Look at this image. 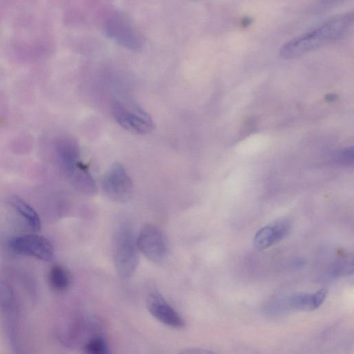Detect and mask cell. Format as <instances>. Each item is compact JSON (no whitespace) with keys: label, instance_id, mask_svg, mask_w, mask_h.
<instances>
[{"label":"cell","instance_id":"1","mask_svg":"<svg viewBox=\"0 0 354 354\" xmlns=\"http://www.w3.org/2000/svg\"><path fill=\"white\" fill-rule=\"evenodd\" d=\"M353 23V12L335 17L318 27L285 43L280 49L283 58L301 55L345 34Z\"/></svg>","mask_w":354,"mask_h":354},{"label":"cell","instance_id":"2","mask_svg":"<svg viewBox=\"0 0 354 354\" xmlns=\"http://www.w3.org/2000/svg\"><path fill=\"white\" fill-rule=\"evenodd\" d=\"M114 266L122 279L130 278L138 264V248L131 226L122 222L116 227L112 240Z\"/></svg>","mask_w":354,"mask_h":354},{"label":"cell","instance_id":"3","mask_svg":"<svg viewBox=\"0 0 354 354\" xmlns=\"http://www.w3.org/2000/svg\"><path fill=\"white\" fill-rule=\"evenodd\" d=\"M19 305L12 287L0 281V317L8 339L16 353L21 354L18 328L20 318Z\"/></svg>","mask_w":354,"mask_h":354},{"label":"cell","instance_id":"4","mask_svg":"<svg viewBox=\"0 0 354 354\" xmlns=\"http://www.w3.org/2000/svg\"><path fill=\"white\" fill-rule=\"evenodd\" d=\"M103 29L107 37L129 49H139L142 44L139 32L120 12L109 15L103 23Z\"/></svg>","mask_w":354,"mask_h":354},{"label":"cell","instance_id":"5","mask_svg":"<svg viewBox=\"0 0 354 354\" xmlns=\"http://www.w3.org/2000/svg\"><path fill=\"white\" fill-rule=\"evenodd\" d=\"M102 189L112 201L125 203L132 196L133 185L125 169L120 163H114L105 174L102 181Z\"/></svg>","mask_w":354,"mask_h":354},{"label":"cell","instance_id":"6","mask_svg":"<svg viewBox=\"0 0 354 354\" xmlns=\"http://www.w3.org/2000/svg\"><path fill=\"white\" fill-rule=\"evenodd\" d=\"M136 243L138 250L151 262H162L167 255L166 238L162 232L152 224L145 225L141 229Z\"/></svg>","mask_w":354,"mask_h":354},{"label":"cell","instance_id":"7","mask_svg":"<svg viewBox=\"0 0 354 354\" xmlns=\"http://www.w3.org/2000/svg\"><path fill=\"white\" fill-rule=\"evenodd\" d=\"M9 247L16 253L38 259L50 260L54 252L53 246L45 237L37 234H24L10 240Z\"/></svg>","mask_w":354,"mask_h":354},{"label":"cell","instance_id":"8","mask_svg":"<svg viewBox=\"0 0 354 354\" xmlns=\"http://www.w3.org/2000/svg\"><path fill=\"white\" fill-rule=\"evenodd\" d=\"M112 113L118 124L128 131L145 134L153 127L152 120L145 112L130 109L120 102L113 104Z\"/></svg>","mask_w":354,"mask_h":354},{"label":"cell","instance_id":"9","mask_svg":"<svg viewBox=\"0 0 354 354\" xmlns=\"http://www.w3.org/2000/svg\"><path fill=\"white\" fill-rule=\"evenodd\" d=\"M149 313L160 322L172 327L182 328L185 325L183 318L158 293H151L147 299Z\"/></svg>","mask_w":354,"mask_h":354},{"label":"cell","instance_id":"10","mask_svg":"<svg viewBox=\"0 0 354 354\" xmlns=\"http://www.w3.org/2000/svg\"><path fill=\"white\" fill-rule=\"evenodd\" d=\"M290 227L288 219L274 220L257 232L254 238V247L263 250L279 243L286 236Z\"/></svg>","mask_w":354,"mask_h":354},{"label":"cell","instance_id":"11","mask_svg":"<svg viewBox=\"0 0 354 354\" xmlns=\"http://www.w3.org/2000/svg\"><path fill=\"white\" fill-rule=\"evenodd\" d=\"M57 150L64 170L70 177L80 164L78 143L73 138H63L58 141Z\"/></svg>","mask_w":354,"mask_h":354},{"label":"cell","instance_id":"12","mask_svg":"<svg viewBox=\"0 0 354 354\" xmlns=\"http://www.w3.org/2000/svg\"><path fill=\"white\" fill-rule=\"evenodd\" d=\"M326 295L325 288L314 293H295L286 299L285 308L292 310H313L323 304Z\"/></svg>","mask_w":354,"mask_h":354},{"label":"cell","instance_id":"13","mask_svg":"<svg viewBox=\"0 0 354 354\" xmlns=\"http://www.w3.org/2000/svg\"><path fill=\"white\" fill-rule=\"evenodd\" d=\"M12 208L26 221L34 231L40 229L41 222L36 211L23 198L17 196L10 197L8 201Z\"/></svg>","mask_w":354,"mask_h":354},{"label":"cell","instance_id":"14","mask_svg":"<svg viewBox=\"0 0 354 354\" xmlns=\"http://www.w3.org/2000/svg\"><path fill=\"white\" fill-rule=\"evenodd\" d=\"M50 287L58 292L66 290L71 283V277L68 270L59 265L51 268L48 274Z\"/></svg>","mask_w":354,"mask_h":354},{"label":"cell","instance_id":"15","mask_svg":"<svg viewBox=\"0 0 354 354\" xmlns=\"http://www.w3.org/2000/svg\"><path fill=\"white\" fill-rule=\"evenodd\" d=\"M85 354H112L105 339L100 335L93 337L84 345Z\"/></svg>","mask_w":354,"mask_h":354},{"label":"cell","instance_id":"16","mask_svg":"<svg viewBox=\"0 0 354 354\" xmlns=\"http://www.w3.org/2000/svg\"><path fill=\"white\" fill-rule=\"evenodd\" d=\"M335 160L344 165H352L353 164V148L349 147L338 151L335 156Z\"/></svg>","mask_w":354,"mask_h":354},{"label":"cell","instance_id":"17","mask_svg":"<svg viewBox=\"0 0 354 354\" xmlns=\"http://www.w3.org/2000/svg\"><path fill=\"white\" fill-rule=\"evenodd\" d=\"M178 354H218L212 351L201 348H188L181 351Z\"/></svg>","mask_w":354,"mask_h":354}]
</instances>
